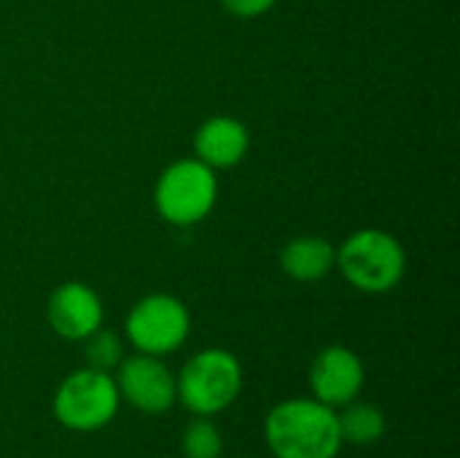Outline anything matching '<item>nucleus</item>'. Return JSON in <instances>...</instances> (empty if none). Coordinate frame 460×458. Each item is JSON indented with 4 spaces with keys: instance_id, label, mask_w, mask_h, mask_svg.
Instances as JSON below:
<instances>
[{
    "instance_id": "nucleus-1",
    "label": "nucleus",
    "mask_w": 460,
    "mask_h": 458,
    "mask_svg": "<svg viewBox=\"0 0 460 458\" xmlns=\"http://www.w3.org/2000/svg\"><path fill=\"white\" fill-rule=\"evenodd\" d=\"M264 440L275 458H337L345 445L337 410L305 397L278 402L267 413Z\"/></svg>"
},
{
    "instance_id": "nucleus-2",
    "label": "nucleus",
    "mask_w": 460,
    "mask_h": 458,
    "mask_svg": "<svg viewBox=\"0 0 460 458\" xmlns=\"http://www.w3.org/2000/svg\"><path fill=\"white\" fill-rule=\"evenodd\" d=\"M175 386L178 402L189 413L213 418L237 402L243 391V364L224 348H205L183 364Z\"/></svg>"
},
{
    "instance_id": "nucleus-3",
    "label": "nucleus",
    "mask_w": 460,
    "mask_h": 458,
    "mask_svg": "<svg viewBox=\"0 0 460 458\" xmlns=\"http://www.w3.org/2000/svg\"><path fill=\"white\" fill-rule=\"evenodd\" d=\"M334 265L353 289L385 294L402 283L407 273V254L391 232L358 229L342 243Z\"/></svg>"
},
{
    "instance_id": "nucleus-4",
    "label": "nucleus",
    "mask_w": 460,
    "mask_h": 458,
    "mask_svg": "<svg viewBox=\"0 0 460 458\" xmlns=\"http://www.w3.org/2000/svg\"><path fill=\"white\" fill-rule=\"evenodd\" d=\"M121 397L116 378L111 373L84 367L70 373L54 394V418L78 435H92L105 429L119 413Z\"/></svg>"
},
{
    "instance_id": "nucleus-5",
    "label": "nucleus",
    "mask_w": 460,
    "mask_h": 458,
    "mask_svg": "<svg viewBox=\"0 0 460 458\" xmlns=\"http://www.w3.org/2000/svg\"><path fill=\"white\" fill-rule=\"evenodd\" d=\"M218 197V178L216 173L194 159L172 162L156 181L154 202L162 219L175 227H191L208 219Z\"/></svg>"
},
{
    "instance_id": "nucleus-6",
    "label": "nucleus",
    "mask_w": 460,
    "mask_h": 458,
    "mask_svg": "<svg viewBox=\"0 0 460 458\" xmlns=\"http://www.w3.org/2000/svg\"><path fill=\"white\" fill-rule=\"evenodd\" d=\"M124 332L137 354L167 356L186 343L191 332V316L178 297L148 294L129 310Z\"/></svg>"
},
{
    "instance_id": "nucleus-7",
    "label": "nucleus",
    "mask_w": 460,
    "mask_h": 458,
    "mask_svg": "<svg viewBox=\"0 0 460 458\" xmlns=\"http://www.w3.org/2000/svg\"><path fill=\"white\" fill-rule=\"evenodd\" d=\"M116 370L119 397L129 408L146 416H162L178 402L175 375L162 362V356L135 351L132 356H124Z\"/></svg>"
},
{
    "instance_id": "nucleus-8",
    "label": "nucleus",
    "mask_w": 460,
    "mask_h": 458,
    "mask_svg": "<svg viewBox=\"0 0 460 458\" xmlns=\"http://www.w3.org/2000/svg\"><path fill=\"white\" fill-rule=\"evenodd\" d=\"M367 381L364 362L345 346L323 348L310 364V391L313 400L323 402L326 408H345L358 400Z\"/></svg>"
},
{
    "instance_id": "nucleus-9",
    "label": "nucleus",
    "mask_w": 460,
    "mask_h": 458,
    "mask_svg": "<svg viewBox=\"0 0 460 458\" xmlns=\"http://www.w3.org/2000/svg\"><path fill=\"white\" fill-rule=\"evenodd\" d=\"M46 319L59 337L86 340L102 327L105 310L94 289L78 281H67L51 292L46 305Z\"/></svg>"
},
{
    "instance_id": "nucleus-10",
    "label": "nucleus",
    "mask_w": 460,
    "mask_h": 458,
    "mask_svg": "<svg viewBox=\"0 0 460 458\" xmlns=\"http://www.w3.org/2000/svg\"><path fill=\"white\" fill-rule=\"evenodd\" d=\"M251 146L248 127L232 116H213L208 119L194 135V154L210 170L234 167L245 159Z\"/></svg>"
},
{
    "instance_id": "nucleus-11",
    "label": "nucleus",
    "mask_w": 460,
    "mask_h": 458,
    "mask_svg": "<svg viewBox=\"0 0 460 458\" xmlns=\"http://www.w3.org/2000/svg\"><path fill=\"white\" fill-rule=\"evenodd\" d=\"M334 262H337L334 246L318 235L294 238L280 251V267L296 283H315V281L326 278L332 273Z\"/></svg>"
},
{
    "instance_id": "nucleus-12",
    "label": "nucleus",
    "mask_w": 460,
    "mask_h": 458,
    "mask_svg": "<svg viewBox=\"0 0 460 458\" xmlns=\"http://www.w3.org/2000/svg\"><path fill=\"white\" fill-rule=\"evenodd\" d=\"M340 410L342 413H337V418H340L342 443L367 448V445H375L385 435V416L380 408L367 405V402H350Z\"/></svg>"
},
{
    "instance_id": "nucleus-13",
    "label": "nucleus",
    "mask_w": 460,
    "mask_h": 458,
    "mask_svg": "<svg viewBox=\"0 0 460 458\" xmlns=\"http://www.w3.org/2000/svg\"><path fill=\"white\" fill-rule=\"evenodd\" d=\"M181 451H183L186 458H221V454H224V435L210 418L197 416L183 429Z\"/></svg>"
},
{
    "instance_id": "nucleus-14",
    "label": "nucleus",
    "mask_w": 460,
    "mask_h": 458,
    "mask_svg": "<svg viewBox=\"0 0 460 458\" xmlns=\"http://www.w3.org/2000/svg\"><path fill=\"white\" fill-rule=\"evenodd\" d=\"M84 343H86L84 354H86V362H89L86 367L111 373V370H116L119 362L124 359V346H121L119 335L111 332V329H102V327H100V329H97L94 335H89Z\"/></svg>"
},
{
    "instance_id": "nucleus-15",
    "label": "nucleus",
    "mask_w": 460,
    "mask_h": 458,
    "mask_svg": "<svg viewBox=\"0 0 460 458\" xmlns=\"http://www.w3.org/2000/svg\"><path fill=\"white\" fill-rule=\"evenodd\" d=\"M224 8L234 16H243V19H251V16H261L267 13L278 0H221Z\"/></svg>"
}]
</instances>
